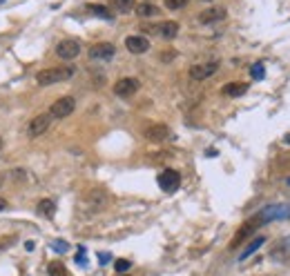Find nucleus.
<instances>
[{
    "mask_svg": "<svg viewBox=\"0 0 290 276\" xmlns=\"http://www.w3.org/2000/svg\"><path fill=\"white\" fill-rule=\"evenodd\" d=\"M72 76H74L72 67H49V69H43V72L36 74V83L40 87H47V85H56V83H63V80H69Z\"/></svg>",
    "mask_w": 290,
    "mask_h": 276,
    "instance_id": "nucleus-1",
    "label": "nucleus"
},
{
    "mask_svg": "<svg viewBox=\"0 0 290 276\" xmlns=\"http://www.w3.org/2000/svg\"><path fill=\"white\" fill-rule=\"evenodd\" d=\"M74 109H76L74 98L72 96H63L49 107V116H51V118H67V116L74 114Z\"/></svg>",
    "mask_w": 290,
    "mask_h": 276,
    "instance_id": "nucleus-2",
    "label": "nucleus"
},
{
    "mask_svg": "<svg viewBox=\"0 0 290 276\" xmlns=\"http://www.w3.org/2000/svg\"><path fill=\"white\" fill-rule=\"evenodd\" d=\"M159 187L168 194H174L181 187V174L176 169H163L159 174Z\"/></svg>",
    "mask_w": 290,
    "mask_h": 276,
    "instance_id": "nucleus-3",
    "label": "nucleus"
},
{
    "mask_svg": "<svg viewBox=\"0 0 290 276\" xmlns=\"http://www.w3.org/2000/svg\"><path fill=\"white\" fill-rule=\"evenodd\" d=\"M263 223H272V221H286L290 219V205L288 203H277V205H268L261 212Z\"/></svg>",
    "mask_w": 290,
    "mask_h": 276,
    "instance_id": "nucleus-4",
    "label": "nucleus"
},
{
    "mask_svg": "<svg viewBox=\"0 0 290 276\" xmlns=\"http://www.w3.org/2000/svg\"><path fill=\"white\" fill-rule=\"evenodd\" d=\"M56 54H58V58H63V60H74V58L81 54V43L78 40H61V43L56 45Z\"/></svg>",
    "mask_w": 290,
    "mask_h": 276,
    "instance_id": "nucleus-5",
    "label": "nucleus"
},
{
    "mask_svg": "<svg viewBox=\"0 0 290 276\" xmlns=\"http://www.w3.org/2000/svg\"><path fill=\"white\" fill-rule=\"evenodd\" d=\"M139 87H141V83L136 78H121L114 83V94L121 98H129L139 91Z\"/></svg>",
    "mask_w": 290,
    "mask_h": 276,
    "instance_id": "nucleus-6",
    "label": "nucleus"
},
{
    "mask_svg": "<svg viewBox=\"0 0 290 276\" xmlns=\"http://www.w3.org/2000/svg\"><path fill=\"white\" fill-rule=\"evenodd\" d=\"M49 122H51V116H49V114H38V116H34L32 122H29V127H27V134H29L32 138L40 136V134H45L47 129H49Z\"/></svg>",
    "mask_w": 290,
    "mask_h": 276,
    "instance_id": "nucleus-7",
    "label": "nucleus"
},
{
    "mask_svg": "<svg viewBox=\"0 0 290 276\" xmlns=\"http://www.w3.org/2000/svg\"><path fill=\"white\" fill-rule=\"evenodd\" d=\"M114 54H116V47L112 43H96L90 47L92 60H110V58H114Z\"/></svg>",
    "mask_w": 290,
    "mask_h": 276,
    "instance_id": "nucleus-8",
    "label": "nucleus"
},
{
    "mask_svg": "<svg viewBox=\"0 0 290 276\" xmlns=\"http://www.w3.org/2000/svg\"><path fill=\"white\" fill-rule=\"evenodd\" d=\"M217 69H219V63H201V65H192L190 67V78L192 80H205V78H210L212 74H217Z\"/></svg>",
    "mask_w": 290,
    "mask_h": 276,
    "instance_id": "nucleus-9",
    "label": "nucleus"
},
{
    "mask_svg": "<svg viewBox=\"0 0 290 276\" xmlns=\"http://www.w3.org/2000/svg\"><path fill=\"white\" fill-rule=\"evenodd\" d=\"M259 225H263V219H261V214H259V216H254V219H250V221H248L244 227H241L239 232L234 234L232 248H236V245H241V243H244V238H248V236H250V234H252L254 230H257Z\"/></svg>",
    "mask_w": 290,
    "mask_h": 276,
    "instance_id": "nucleus-10",
    "label": "nucleus"
},
{
    "mask_svg": "<svg viewBox=\"0 0 290 276\" xmlns=\"http://www.w3.org/2000/svg\"><path fill=\"white\" fill-rule=\"evenodd\" d=\"M226 16H228V11L223 7H210V9H203L199 14V22L201 25H212V22L226 20Z\"/></svg>",
    "mask_w": 290,
    "mask_h": 276,
    "instance_id": "nucleus-11",
    "label": "nucleus"
},
{
    "mask_svg": "<svg viewBox=\"0 0 290 276\" xmlns=\"http://www.w3.org/2000/svg\"><path fill=\"white\" fill-rule=\"evenodd\" d=\"M145 138L152 143H163L165 138H170V127L168 125H150L145 129Z\"/></svg>",
    "mask_w": 290,
    "mask_h": 276,
    "instance_id": "nucleus-12",
    "label": "nucleus"
},
{
    "mask_svg": "<svg viewBox=\"0 0 290 276\" xmlns=\"http://www.w3.org/2000/svg\"><path fill=\"white\" fill-rule=\"evenodd\" d=\"M125 47H127V51H132V54H145V51L150 49V40L145 36H127Z\"/></svg>",
    "mask_w": 290,
    "mask_h": 276,
    "instance_id": "nucleus-13",
    "label": "nucleus"
},
{
    "mask_svg": "<svg viewBox=\"0 0 290 276\" xmlns=\"http://www.w3.org/2000/svg\"><path fill=\"white\" fill-rule=\"evenodd\" d=\"M246 91H248L246 83H228V85L221 87V94L223 96H228V98H239V96H244Z\"/></svg>",
    "mask_w": 290,
    "mask_h": 276,
    "instance_id": "nucleus-14",
    "label": "nucleus"
},
{
    "mask_svg": "<svg viewBox=\"0 0 290 276\" xmlns=\"http://www.w3.org/2000/svg\"><path fill=\"white\" fill-rule=\"evenodd\" d=\"M156 32L161 34L163 38L172 40V38H176V34H179V22H172V20H168V22H161V25L156 27Z\"/></svg>",
    "mask_w": 290,
    "mask_h": 276,
    "instance_id": "nucleus-15",
    "label": "nucleus"
},
{
    "mask_svg": "<svg viewBox=\"0 0 290 276\" xmlns=\"http://www.w3.org/2000/svg\"><path fill=\"white\" fill-rule=\"evenodd\" d=\"M263 243H266V238H263V236H254V238L250 240V243H248L246 248H244V252H241V254H239V261H246V258L250 256V254H254V252H257L259 248H261Z\"/></svg>",
    "mask_w": 290,
    "mask_h": 276,
    "instance_id": "nucleus-16",
    "label": "nucleus"
},
{
    "mask_svg": "<svg viewBox=\"0 0 290 276\" xmlns=\"http://www.w3.org/2000/svg\"><path fill=\"white\" fill-rule=\"evenodd\" d=\"M134 11L141 16V18H152V16L159 14V7L156 5H152V3H139Z\"/></svg>",
    "mask_w": 290,
    "mask_h": 276,
    "instance_id": "nucleus-17",
    "label": "nucleus"
},
{
    "mask_svg": "<svg viewBox=\"0 0 290 276\" xmlns=\"http://www.w3.org/2000/svg\"><path fill=\"white\" fill-rule=\"evenodd\" d=\"M112 9H116L118 14H129L132 9H136V3L134 0H110Z\"/></svg>",
    "mask_w": 290,
    "mask_h": 276,
    "instance_id": "nucleus-18",
    "label": "nucleus"
},
{
    "mask_svg": "<svg viewBox=\"0 0 290 276\" xmlns=\"http://www.w3.org/2000/svg\"><path fill=\"white\" fill-rule=\"evenodd\" d=\"M38 214L45 216V219H51V216L56 214V203L49 201V198H45V201L38 203Z\"/></svg>",
    "mask_w": 290,
    "mask_h": 276,
    "instance_id": "nucleus-19",
    "label": "nucleus"
},
{
    "mask_svg": "<svg viewBox=\"0 0 290 276\" xmlns=\"http://www.w3.org/2000/svg\"><path fill=\"white\" fill-rule=\"evenodd\" d=\"M87 9H90L94 16H98V18H105V20H112V18H114V11H110L108 7H105V5H90Z\"/></svg>",
    "mask_w": 290,
    "mask_h": 276,
    "instance_id": "nucleus-20",
    "label": "nucleus"
},
{
    "mask_svg": "<svg viewBox=\"0 0 290 276\" xmlns=\"http://www.w3.org/2000/svg\"><path fill=\"white\" fill-rule=\"evenodd\" d=\"M47 274H49V276H69L67 267H65L61 261H54V263H49V267H47Z\"/></svg>",
    "mask_w": 290,
    "mask_h": 276,
    "instance_id": "nucleus-21",
    "label": "nucleus"
},
{
    "mask_svg": "<svg viewBox=\"0 0 290 276\" xmlns=\"http://www.w3.org/2000/svg\"><path fill=\"white\" fill-rule=\"evenodd\" d=\"M279 254H281V258L290 256V236H286L279 245H277L275 250H272V256H279Z\"/></svg>",
    "mask_w": 290,
    "mask_h": 276,
    "instance_id": "nucleus-22",
    "label": "nucleus"
},
{
    "mask_svg": "<svg viewBox=\"0 0 290 276\" xmlns=\"http://www.w3.org/2000/svg\"><path fill=\"white\" fill-rule=\"evenodd\" d=\"M85 201H87V203H92V205H98V207H103V203H105V194L100 192V190H92V192L85 196Z\"/></svg>",
    "mask_w": 290,
    "mask_h": 276,
    "instance_id": "nucleus-23",
    "label": "nucleus"
},
{
    "mask_svg": "<svg viewBox=\"0 0 290 276\" xmlns=\"http://www.w3.org/2000/svg\"><path fill=\"white\" fill-rule=\"evenodd\" d=\"M250 74H252V78H254V80H263V76H266L263 63H254L252 67H250Z\"/></svg>",
    "mask_w": 290,
    "mask_h": 276,
    "instance_id": "nucleus-24",
    "label": "nucleus"
},
{
    "mask_svg": "<svg viewBox=\"0 0 290 276\" xmlns=\"http://www.w3.org/2000/svg\"><path fill=\"white\" fill-rule=\"evenodd\" d=\"M163 3H165V7H168V9L176 11V9H183V7H186L190 0H163Z\"/></svg>",
    "mask_w": 290,
    "mask_h": 276,
    "instance_id": "nucleus-25",
    "label": "nucleus"
},
{
    "mask_svg": "<svg viewBox=\"0 0 290 276\" xmlns=\"http://www.w3.org/2000/svg\"><path fill=\"white\" fill-rule=\"evenodd\" d=\"M114 267H116L118 274H123V272H127V269L132 267V261H127V258H118V261L114 263Z\"/></svg>",
    "mask_w": 290,
    "mask_h": 276,
    "instance_id": "nucleus-26",
    "label": "nucleus"
},
{
    "mask_svg": "<svg viewBox=\"0 0 290 276\" xmlns=\"http://www.w3.org/2000/svg\"><path fill=\"white\" fill-rule=\"evenodd\" d=\"M51 248H54L56 252H61V254H63V252H67L69 245L65 243V240H56V243H51Z\"/></svg>",
    "mask_w": 290,
    "mask_h": 276,
    "instance_id": "nucleus-27",
    "label": "nucleus"
},
{
    "mask_svg": "<svg viewBox=\"0 0 290 276\" xmlns=\"http://www.w3.org/2000/svg\"><path fill=\"white\" fill-rule=\"evenodd\" d=\"M76 263H78V265H85V250L83 248H78V254H76Z\"/></svg>",
    "mask_w": 290,
    "mask_h": 276,
    "instance_id": "nucleus-28",
    "label": "nucleus"
},
{
    "mask_svg": "<svg viewBox=\"0 0 290 276\" xmlns=\"http://www.w3.org/2000/svg\"><path fill=\"white\" fill-rule=\"evenodd\" d=\"M110 258H112L110 254H100V256H98V263H100V265H108Z\"/></svg>",
    "mask_w": 290,
    "mask_h": 276,
    "instance_id": "nucleus-29",
    "label": "nucleus"
},
{
    "mask_svg": "<svg viewBox=\"0 0 290 276\" xmlns=\"http://www.w3.org/2000/svg\"><path fill=\"white\" fill-rule=\"evenodd\" d=\"M5 209H7V201H5V198H0V212H5Z\"/></svg>",
    "mask_w": 290,
    "mask_h": 276,
    "instance_id": "nucleus-30",
    "label": "nucleus"
},
{
    "mask_svg": "<svg viewBox=\"0 0 290 276\" xmlns=\"http://www.w3.org/2000/svg\"><path fill=\"white\" fill-rule=\"evenodd\" d=\"M288 185H290V178H288Z\"/></svg>",
    "mask_w": 290,
    "mask_h": 276,
    "instance_id": "nucleus-31",
    "label": "nucleus"
},
{
    "mask_svg": "<svg viewBox=\"0 0 290 276\" xmlns=\"http://www.w3.org/2000/svg\"><path fill=\"white\" fill-rule=\"evenodd\" d=\"M0 145H3V143H0Z\"/></svg>",
    "mask_w": 290,
    "mask_h": 276,
    "instance_id": "nucleus-32",
    "label": "nucleus"
}]
</instances>
